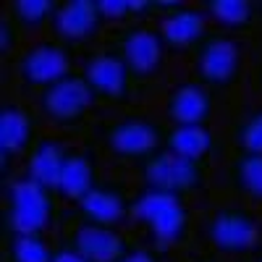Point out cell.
<instances>
[{
  "mask_svg": "<svg viewBox=\"0 0 262 262\" xmlns=\"http://www.w3.org/2000/svg\"><path fill=\"white\" fill-rule=\"evenodd\" d=\"M131 221L142 228L147 244L158 249L189 242L191 212L186 207V196L142 184L137 194H131Z\"/></svg>",
  "mask_w": 262,
  "mask_h": 262,
  "instance_id": "cell-1",
  "label": "cell"
},
{
  "mask_svg": "<svg viewBox=\"0 0 262 262\" xmlns=\"http://www.w3.org/2000/svg\"><path fill=\"white\" fill-rule=\"evenodd\" d=\"M247 66V42L242 34L223 29H207L202 39L191 48L194 81L207 86L210 92L231 90L242 81Z\"/></svg>",
  "mask_w": 262,
  "mask_h": 262,
  "instance_id": "cell-2",
  "label": "cell"
},
{
  "mask_svg": "<svg viewBox=\"0 0 262 262\" xmlns=\"http://www.w3.org/2000/svg\"><path fill=\"white\" fill-rule=\"evenodd\" d=\"M3 236L48 233L60 217L58 194L29 179L27 173L3 186Z\"/></svg>",
  "mask_w": 262,
  "mask_h": 262,
  "instance_id": "cell-3",
  "label": "cell"
},
{
  "mask_svg": "<svg viewBox=\"0 0 262 262\" xmlns=\"http://www.w3.org/2000/svg\"><path fill=\"white\" fill-rule=\"evenodd\" d=\"M107 39H111V48L118 53L134 81H149L163 71L168 48L155 24H147V21L121 24Z\"/></svg>",
  "mask_w": 262,
  "mask_h": 262,
  "instance_id": "cell-4",
  "label": "cell"
},
{
  "mask_svg": "<svg viewBox=\"0 0 262 262\" xmlns=\"http://www.w3.org/2000/svg\"><path fill=\"white\" fill-rule=\"evenodd\" d=\"M165 134L168 126L147 116H126L118 121H107L100 128V137L107 152L118 160H131V163H142L149 155H155L158 149H163Z\"/></svg>",
  "mask_w": 262,
  "mask_h": 262,
  "instance_id": "cell-5",
  "label": "cell"
},
{
  "mask_svg": "<svg viewBox=\"0 0 262 262\" xmlns=\"http://www.w3.org/2000/svg\"><path fill=\"white\" fill-rule=\"evenodd\" d=\"M79 74L95 102L128 105L134 95V79L113 48L86 50L79 63Z\"/></svg>",
  "mask_w": 262,
  "mask_h": 262,
  "instance_id": "cell-6",
  "label": "cell"
},
{
  "mask_svg": "<svg viewBox=\"0 0 262 262\" xmlns=\"http://www.w3.org/2000/svg\"><path fill=\"white\" fill-rule=\"evenodd\" d=\"M205 236L215 252L226 257H247L259 244V221L244 205H223L210 212Z\"/></svg>",
  "mask_w": 262,
  "mask_h": 262,
  "instance_id": "cell-7",
  "label": "cell"
},
{
  "mask_svg": "<svg viewBox=\"0 0 262 262\" xmlns=\"http://www.w3.org/2000/svg\"><path fill=\"white\" fill-rule=\"evenodd\" d=\"M137 170L144 186H155L179 196H189L194 191H200L207 181V163L179 158L173 152H168L165 147L158 149L155 155H149L147 160L137 163Z\"/></svg>",
  "mask_w": 262,
  "mask_h": 262,
  "instance_id": "cell-8",
  "label": "cell"
},
{
  "mask_svg": "<svg viewBox=\"0 0 262 262\" xmlns=\"http://www.w3.org/2000/svg\"><path fill=\"white\" fill-rule=\"evenodd\" d=\"M92 95L86 90V84L79 74V69H74L71 74H66L63 79H58L55 84L45 86L37 95V107L39 116L48 123L58 126V128H76L84 123L86 113L92 107Z\"/></svg>",
  "mask_w": 262,
  "mask_h": 262,
  "instance_id": "cell-9",
  "label": "cell"
},
{
  "mask_svg": "<svg viewBox=\"0 0 262 262\" xmlns=\"http://www.w3.org/2000/svg\"><path fill=\"white\" fill-rule=\"evenodd\" d=\"M71 71H74L71 48L63 45L55 37L32 42L18 58V81L27 92L29 90L42 92L45 86L55 84L58 79H63Z\"/></svg>",
  "mask_w": 262,
  "mask_h": 262,
  "instance_id": "cell-10",
  "label": "cell"
},
{
  "mask_svg": "<svg viewBox=\"0 0 262 262\" xmlns=\"http://www.w3.org/2000/svg\"><path fill=\"white\" fill-rule=\"evenodd\" d=\"M76 217L86 226L118 231L126 221H131V194L121 181H100L76 205Z\"/></svg>",
  "mask_w": 262,
  "mask_h": 262,
  "instance_id": "cell-11",
  "label": "cell"
},
{
  "mask_svg": "<svg viewBox=\"0 0 262 262\" xmlns=\"http://www.w3.org/2000/svg\"><path fill=\"white\" fill-rule=\"evenodd\" d=\"M39 139L37 118L18 102H3L0 107V170H3V186L8 184L11 165L29 155L32 144Z\"/></svg>",
  "mask_w": 262,
  "mask_h": 262,
  "instance_id": "cell-12",
  "label": "cell"
},
{
  "mask_svg": "<svg viewBox=\"0 0 262 262\" xmlns=\"http://www.w3.org/2000/svg\"><path fill=\"white\" fill-rule=\"evenodd\" d=\"M107 24V18L100 8V0H63L58 3L50 32L63 45H81L95 39Z\"/></svg>",
  "mask_w": 262,
  "mask_h": 262,
  "instance_id": "cell-13",
  "label": "cell"
},
{
  "mask_svg": "<svg viewBox=\"0 0 262 262\" xmlns=\"http://www.w3.org/2000/svg\"><path fill=\"white\" fill-rule=\"evenodd\" d=\"M215 97L200 81H176L165 95V118L170 126H207L212 121Z\"/></svg>",
  "mask_w": 262,
  "mask_h": 262,
  "instance_id": "cell-14",
  "label": "cell"
},
{
  "mask_svg": "<svg viewBox=\"0 0 262 262\" xmlns=\"http://www.w3.org/2000/svg\"><path fill=\"white\" fill-rule=\"evenodd\" d=\"M100 170H97V155L92 147H69L63 170H60V181H58V202H66L76 207L86 194H90L100 184Z\"/></svg>",
  "mask_w": 262,
  "mask_h": 262,
  "instance_id": "cell-15",
  "label": "cell"
},
{
  "mask_svg": "<svg viewBox=\"0 0 262 262\" xmlns=\"http://www.w3.org/2000/svg\"><path fill=\"white\" fill-rule=\"evenodd\" d=\"M165 39V48L170 50H189L202 39V34L210 29L207 16L202 6H186V3H170V8L160 16L155 24Z\"/></svg>",
  "mask_w": 262,
  "mask_h": 262,
  "instance_id": "cell-16",
  "label": "cell"
},
{
  "mask_svg": "<svg viewBox=\"0 0 262 262\" xmlns=\"http://www.w3.org/2000/svg\"><path fill=\"white\" fill-rule=\"evenodd\" d=\"M63 242L69 247H74L76 252H81L86 259H92V262H113L131 247V242L121 231L86 226V223H76Z\"/></svg>",
  "mask_w": 262,
  "mask_h": 262,
  "instance_id": "cell-17",
  "label": "cell"
},
{
  "mask_svg": "<svg viewBox=\"0 0 262 262\" xmlns=\"http://www.w3.org/2000/svg\"><path fill=\"white\" fill-rule=\"evenodd\" d=\"M69 155V147H66L58 137H48L39 134V139L32 144L29 155H27V176L34 179L37 184H42L45 189L55 191L58 181H60V170Z\"/></svg>",
  "mask_w": 262,
  "mask_h": 262,
  "instance_id": "cell-18",
  "label": "cell"
},
{
  "mask_svg": "<svg viewBox=\"0 0 262 262\" xmlns=\"http://www.w3.org/2000/svg\"><path fill=\"white\" fill-rule=\"evenodd\" d=\"M163 147L179 158L207 163L215 155L217 142H215V134L210 131V126H168Z\"/></svg>",
  "mask_w": 262,
  "mask_h": 262,
  "instance_id": "cell-19",
  "label": "cell"
},
{
  "mask_svg": "<svg viewBox=\"0 0 262 262\" xmlns=\"http://www.w3.org/2000/svg\"><path fill=\"white\" fill-rule=\"evenodd\" d=\"M202 11L215 21L217 29L238 34L254 27V21L262 16V3H254V0H205Z\"/></svg>",
  "mask_w": 262,
  "mask_h": 262,
  "instance_id": "cell-20",
  "label": "cell"
},
{
  "mask_svg": "<svg viewBox=\"0 0 262 262\" xmlns=\"http://www.w3.org/2000/svg\"><path fill=\"white\" fill-rule=\"evenodd\" d=\"M228 184L238 196L262 205V155L236 152L228 165Z\"/></svg>",
  "mask_w": 262,
  "mask_h": 262,
  "instance_id": "cell-21",
  "label": "cell"
},
{
  "mask_svg": "<svg viewBox=\"0 0 262 262\" xmlns=\"http://www.w3.org/2000/svg\"><path fill=\"white\" fill-rule=\"evenodd\" d=\"M53 247L48 233H11L3 236V262H50Z\"/></svg>",
  "mask_w": 262,
  "mask_h": 262,
  "instance_id": "cell-22",
  "label": "cell"
},
{
  "mask_svg": "<svg viewBox=\"0 0 262 262\" xmlns=\"http://www.w3.org/2000/svg\"><path fill=\"white\" fill-rule=\"evenodd\" d=\"M55 8V0H13L8 6V16L21 27V32H37L42 27H50Z\"/></svg>",
  "mask_w": 262,
  "mask_h": 262,
  "instance_id": "cell-23",
  "label": "cell"
},
{
  "mask_svg": "<svg viewBox=\"0 0 262 262\" xmlns=\"http://www.w3.org/2000/svg\"><path fill=\"white\" fill-rule=\"evenodd\" d=\"M231 139L238 152H257L262 155V105L249 107L231 126Z\"/></svg>",
  "mask_w": 262,
  "mask_h": 262,
  "instance_id": "cell-24",
  "label": "cell"
},
{
  "mask_svg": "<svg viewBox=\"0 0 262 262\" xmlns=\"http://www.w3.org/2000/svg\"><path fill=\"white\" fill-rule=\"evenodd\" d=\"M163 252L158 247H152V244H134L131 242V247L113 262H163Z\"/></svg>",
  "mask_w": 262,
  "mask_h": 262,
  "instance_id": "cell-25",
  "label": "cell"
},
{
  "mask_svg": "<svg viewBox=\"0 0 262 262\" xmlns=\"http://www.w3.org/2000/svg\"><path fill=\"white\" fill-rule=\"evenodd\" d=\"M18 39H21V27L6 13L3 21H0V50H3V55H8L18 48Z\"/></svg>",
  "mask_w": 262,
  "mask_h": 262,
  "instance_id": "cell-26",
  "label": "cell"
},
{
  "mask_svg": "<svg viewBox=\"0 0 262 262\" xmlns=\"http://www.w3.org/2000/svg\"><path fill=\"white\" fill-rule=\"evenodd\" d=\"M50 262H92V259H86L81 252H76L74 247H69L66 242H60L58 247H53Z\"/></svg>",
  "mask_w": 262,
  "mask_h": 262,
  "instance_id": "cell-27",
  "label": "cell"
},
{
  "mask_svg": "<svg viewBox=\"0 0 262 262\" xmlns=\"http://www.w3.org/2000/svg\"><path fill=\"white\" fill-rule=\"evenodd\" d=\"M184 262H221V259H215V257H205V254H200V257H191V259H184Z\"/></svg>",
  "mask_w": 262,
  "mask_h": 262,
  "instance_id": "cell-28",
  "label": "cell"
},
{
  "mask_svg": "<svg viewBox=\"0 0 262 262\" xmlns=\"http://www.w3.org/2000/svg\"><path fill=\"white\" fill-rule=\"evenodd\" d=\"M257 90H262V63H259V69H257Z\"/></svg>",
  "mask_w": 262,
  "mask_h": 262,
  "instance_id": "cell-29",
  "label": "cell"
},
{
  "mask_svg": "<svg viewBox=\"0 0 262 262\" xmlns=\"http://www.w3.org/2000/svg\"><path fill=\"white\" fill-rule=\"evenodd\" d=\"M254 262H262V249L257 252V257H254Z\"/></svg>",
  "mask_w": 262,
  "mask_h": 262,
  "instance_id": "cell-30",
  "label": "cell"
}]
</instances>
